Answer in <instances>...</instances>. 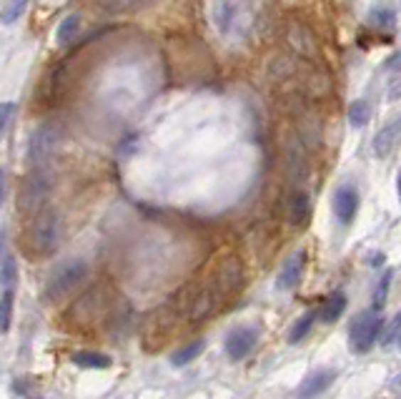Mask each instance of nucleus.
I'll return each mask as SVG.
<instances>
[{"mask_svg": "<svg viewBox=\"0 0 401 399\" xmlns=\"http://www.w3.org/2000/svg\"><path fill=\"white\" fill-rule=\"evenodd\" d=\"M58 241H60V216L53 208L38 211V216L33 218V226H31V249L38 256H48L55 251Z\"/></svg>", "mask_w": 401, "mask_h": 399, "instance_id": "obj_1", "label": "nucleus"}, {"mask_svg": "<svg viewBox=\"0 0 401 399\" xmlns=\"http://www.w3.org/2000/svg\"><path fill=\"white\" fill-rule=\"evenodd\" d=\"M85 274H88V269H85V264L80 259L60 264L58 269L50 274V279H48V284H46L48 299H60V297H65V294H70L83 282Z\"/></svg>", "mask_w": 401, "mask_h": 399, "instance_id": "obj_2", "label": "nucleus"}, {"mask_svg": "<svg viewBox=\"0 0 401 399\" xmlns=\"http://www.w3.org/2000/svg\"><path fill=\"white\" fill-rule=\"evenodd\" d=\"M213 26L218 28L221 36H238L246 28V11L238 0H216L213 3Z\"/></svg>", "mask_w": 401, "mask_h": 399, "instance_id": "obj_3", "label": "nucleus"}, {"mask_svg": "<svg viewBox=\"0 0 401 399\" xmlns=\"http://www.w3.org/2000/svg\"><path fill=\"white\" fill-rule=\"evenodd\" d=\"M379 331H381V319L374 312H366L364 316H359L354 321V326H351V349H354V354H366L374 346Z\"/></svg>", "mask_w": 401, "mask_h": 399, "instance_id": "obj_4", "label": "nucleus"}, {"mask_svg": "<svg viewBox=\"0 0 401 399\" xmlns=\"http://www.w3.org/2000/svg\"><path fill=\"white\" fill-rule=\"evenodd\" d=\"M256 341H259V329L256 326H238L226 336V354L233 362L246 359L254 351Z\"/></svg>", "mask_w": 401, "mask_h": 399, "instance_id": "obj_5", "label": "nucleus"}, {"mask_svg": "<svg viewBox=\"0 0 401 399\" xmlns=\"http://www.w3.org/2000/svg\"><path fill=\"white\" fill-rule=\"evenodd\" d=\"M58 144V128H53L50 123H43L31 139V161L41 164V161L50 159V154L55 151Z\"/></svg>", "mask_w": 401, "mask_h": 399, "instance_id": "obj_6", "label": "nucleus"}, {"mask_svg": "<svg viewBox=\"0 0 401 399\" xmlns=\"http://www.w3.org/2000/svg\"><path fill=\"white\" fill-rule=\"evenodd\" d=\"M304 269H306V251H294V254L284 261V266H281L276 287L284 289V292L294 289L296 284L301 282V277H304Z\"/></svg>", "mask_w": 401, "mask_h": 399, "instance_id": "obj_7", "label": "nucleus"}, {"mask_svg": "<svg viewBox=\"0 0 401 399\" xmlns=\"http://www.w3.org/2000/svg\"><path fill=\"white\" fill-rule=\"evenodd\" d=\"M359 211V193L354 186H341L333 196V213L341 224H351Z\"/></svg>", "mask_w": 401, "mask_h": 399, "instance_id": "obj_8", "label": "nucleus"}, {"mask_svg": "<svg viewBox=\"0 0 401 399\" xmlns=\"http://www.w3.org/2000/svg\"><path fill=\"white\" fill-rule=\"evenodd\" d=\"M336 379V372L333 369H319V372H311L299 387V399H314L319 394H324Z\"/></svg>", "mask_w": 401, "mask_h": 399, "instance_id": "obj_9", "label": "nucleus"}, {"mask_svg": "<svg viewBox=\"0 0 401 399\" xmlns=\"http://www.w3.org/2000/svg\"><path fill=\"white\" fill-rule=\"evenodd\" d=\"M401 136V118H396V121H391L389 126H384L379 133H376L374 139V154L379 156V159H386V156L394 151L396 141H399Z\"/></svg>", "mask_w": 401, "mask_h": 399, "instance_id": "obj_10", "label": "nucleus"}, {"mask_svg": "<svg viewBox=\"0 0 401 399\" xmlns=\"http://www.w3.org/2000/svg\"><path fill=\"white\" fill-rule=\"evenodd\" d=\"M289 43H291V48H294L296 53L306 55V58H311V55L316 53V43H314L311 33H309L304 26H291Z\"/></svg>", "mask_w": 401, "mask_h": 399, "instance_id": "obj_11", "label": "nucleus"}, {"mask_svg": "<svg viewBox=\"0 0 401 399\" xmlns=\"http://www.w3.org/2000/svg\"><path fill=\"white\" fill-rule=\"evenodd\" d=\"M73 362L83 369H108L111 367V359L100 351H75Z\"/></svg>", "mask_w": 401, "mask_h": 399, "instance_id": "obj_12", "label": "nucleus"}, {"mask_svg": "<svg viewBox=\"0 0 401 399\" xmlns=\"http://www.w3.org/2000/svg\"><path fill=\"white\" fill-rule=\"evenodd\" d=\"M343 309H346V297L341 292H333L331 297L324 302L321 307V319L324 321H336L338 316L343 314Z\"/></svg>", "mask_w": 401, "mask_h": 399, "instance_id": "obj_13", "label": "nucleus"}, {"mask_svg": "<svg viewBox=\"0 0 401 399\" xmlns=\"http://www.w3.org/2000/svg\"><path fill=\"white\" fill-rule=\"evenodd\" d=\"M80 31V16H65L63 21H60L58 26V33H55V38H58V46H68V43L75 41V36H78Z\"/></svg>", "mask_w": 401, "mask_h": 399, "instance_id": "obj_14", "label": "nucleus"}, {"mask_svg": "<svg viewBox=\"0 0 401 399\" xmlns=\"http://www.w3.org/2000/svg\"><path fill=\"white\" fill-rule=\"evenodd\" d=\"M203 346H206V341H203V339L191 341L188 346H183V349L176 351L173 357H171V364H173V367H186V364L193 362V359L198 357L200 351H203Z\"/></svg>", "mask_w": 401, "mask_h": 399, "instance_id": "obj_15", "label": "nucleus"}, {"mask_svg": "<svg viewBox=\"0 0 401 399\" xmlns=\"http://www.w3.org/2000/svg\"><path fill=\"white\" fill-rule=\"evenodd\" d=\"M48 191V183L43 181L41 176H36V181H31L26 186V196H23V203H26V208H36L41 206L43 196H46Z\"/></svg>", "mask_w": 401, "mask_h": 399, "instance_id": "obj_16", "label": "nucleus"}, {"mask_svg": "<svg viewBox=\"0 0 401 399\" xmlns=\"http://www.w3.org/2000/svg\"><path fill=\"white\" fill-rule=\"evenodd\" d=\"M309 211H311L309 193H296L294 201H291V221H294L296 226H301L309 218Z\"/></svg>", "mask_w": 401, "mask_h": 399, "instance_id": "obj_17", "label": "nucleus"}, {"mask_svg": "<svg viewBox=\"0 0 401 399\" xmlns=\"http://www.w3.org/2000/svg\"><path fill=\"white\" fill-rule=\"evenodd\" d=\"M28 6H31V0H6V6L0 11V23H6V26L16 23L26 13Z\"/></svg>", "mask_w": 401, "mask_h": 399, "instance_id": "obj_18", "label": "nucleus"}, {"mask_svg": "<svg viewBox=\"0 0 401 399\" xmlns=\"http://www.w3.org/2000/svg\"><path fill=\"white\" fill-rule=\"evenodd\" d=\"M371 118V106L369 101H354L351 106H348V121H351V126L354 128H361L366 126Z\"/></svg>", "mask_w": 401, "mask_h": 399, "instance_id": "obj_19", "label": "nucleus"}, {"mask_svg": "<svg viewBox=\"0 0 401 399\" xmlns=\"http://www.w3.org/2000/svg\"><path fill=\"white\" fill-rule=\"evenodd\" d=\"M11 319H13V292L6 289L0 294V334H6L11 329Z\"/></svg>", "mask_w": 401, "mask_h": 399, "instance_id": "obj_20", "label": "nucleus"}, {"mask_svg": "<svg viewBox=\"0 0 401 399\" xmlns=\"http://www.w3.org/2000/svg\"><path fill=\"white\" fill-rule=\"evenodd\" d=\"M314 319H316V314H314V312H309V314H304L294 326H291V331H289V341H291V344H299V341L304 339L309 331H311Z\"/></svg>", "mask_w": 401, "mask_h": 399, "instance_id": "obj_21", "label": "nucleus"}, {"mask_svg": "<svg viewBox=\"0 0 401 399\" xmlns=\"http://www.w3.org/2000/svg\"><path fill=\"white\" fill-rule=\"evenodd\" d=\"M103 3V8L106 11H113V13H128V11H141V8H146L151 0H100Z\"/></svg>", "mask_w": 401, "mask_h": 399, "instance_id": "obj_22", "label": "nucleus"}, {"mask_svg": "<svg viewBox=\"0 0 401 399\" xmlns=\"http://www.w3.org/2000/svg\"><path fill=\"white\" fill-rule=\"evenodd\" d=\"M16 274H18L16 259L8 256V259L3 261V269H0V284H3V287H11V284L16 282Z\"/></svg>", "mask_w": 401, "mask_h": 399, "instance_id": "obj_23", "label": "nucleus"}, {"mask_svg": "<svg viewBox=\"0 0 401 399\" xmlns=\"http://www.w3.org/2000/svg\"><path fill=\"white\" fill-rule=\"evenodd\" d=\"M13 116H16V103L13 101H3L0 103V136L8 131V126H11Z\"/></svg>", "mask_w": 401, "mask_h": 399, "instance_id": "obj_24", "label": "nucleus"}, {"mask_svg": "<svg viewBox=\"0 0 401 399\" xmlns=\"http://www.w3.org/2000/svg\"><path fill=\"white\" fill-rule=\"evenodd\" d=\"M389 284H391V272L384 274V279L379 282L376 287V297H374V309H381L386 304V292H389Z\"/></svg>", "mask_w": 401, "mask_h": 399, "instance_id": "obj_25", "label": "nucleus"}, {"mask_svg": "<svg viewBox=\"0 0 401 399\" xmlns=\"http://www.w3.org/2000/svg\"><path fill=\"white\" fill-rule=\"evenodd\" d=\"M371 21H374V26H379V28H394L396 16H394V11H376L374 16H371Z\"/></svg>", "mask_w": 401, "mask_h": 399, "instance_id": "obj_26", "label": "nucleus"}, {"mask_svg": "<svg viewBox=\"0 0 401 399\" xmlns=\"http://www.w3.org/2000/svg\"><path fill=\"white\" fill-rule=\"evenodd\" d=\"M399 331H401V312H399V314H396V319L389 324V329L384 331V336H381V341H384V346H386V344H391V341L396 339V334H399Z\"/></svg>", "mask_w": 401, "mask_h": 399, "instance_id": "obj_27", "label": "nucleus"}, {"mask_svg": "<svg viewBox=\"0 0 401 399\" xmlns=\"http://www.w3.org/2000/svg\"><path fill=\"white\" fill-rule=\"evenodd\" d=\"M384 70H389V73H396V70H401V50H396L394 55H389V58L384 60Z\"/></svg>", "mask_w": 401, "mask_h": 399, "instance_id": "obj_28", "label": "nucleus"}, {"mask_svg": "<svg viewBox=\"0 0 401 399\" xmlns=\"http://www.w3.org/2000/svg\"><path fill=\"white\" fill-rule=\"evenodd\" d=\"M6 193H8V181H6V171L0 169V206L6 201Z\"/></svg>", "mask_w": 401, "mask_h": 399, "instance_id": "obj_29", "label": "nucleus"}, {"mask_svg": "<svg viewBox=\"0 0 401 399\" xmlns=\"http://www.w3.org/2000/svg\"><path fill=\"white\" fill-rule=\"evenodd\" d=\"M391 85H394V88H391V98H396L401 93V80H394Z\"/></svg>", "mask_w": 401, "mask_h": 399, "instance_id": "obj_30", "label": "nucleus"}, {"mask_svg": "<svg viewBox=\"0 0 401 399\" xmlns=\"http://www.w3.org/2000/svg\"><path fill=\"white\" fill-rule=\"evenodd\" d=\"M396 191H399V198H401V174H399V179H396Z\"/></svg>", "mask_w": 401, "mask_h": 399, "instance_id": "obj_31", "label": "nucleus"}, {"mask_svg": "<svg viewBox=\"0 0 401 399\" xmlns=\"http://www.w3.org/2000/svg\"><path fill=\"white\" fill-rule=\"evenodd\" d=\"M396 344H399V349H401V331L396 334Z\"/></svg>", "mask_w": 401, "mask_h": 399, "instance_id": "obj_32", "label": "nucleus"}, {"mask_svg": "<svg viewBox=\"0 0 401 399\" xmlns=\"http://www.w3.org/2000/svg\"><path fill=\"white\" fill-rule=\"evenodd\" d=\"M0 256H3V234H0Z\"/></svg>", "mask_w": 401, "mask_h": 399, "instance_id": "obj_33", "label": "nucleus"}]
</instances>
